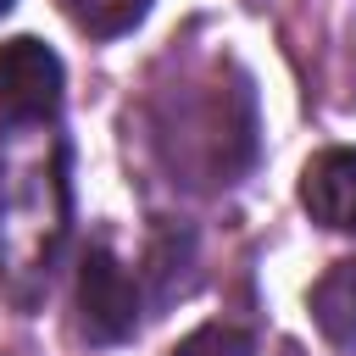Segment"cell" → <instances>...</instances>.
<instances>
[{
	"mask_svg": "<svg viewBox=\"0 0 356 356\" xmlns=\"http://www.w3.org/2000/svg\"><path fill=\"white\" fill-rule=\"evenodd\" d=\"M172 356H256V345H250V334L234 328V323H206V328H195L189 339H178Z\"/></svg>",
	"mask_w": 356,
	"mask_h": 356,
	"instance_id": "7",
	"label": "cell"
},
{
	"mask_svg": "<svg viewBox=\"0 0 356 356\" xmlns=\"http://www.w3.org/2000/svg\"><path fill=\"white\" fill-rule=\"evenodd\" d=\"M61 56L39 39H6L0 44V117L6 122H50L61 111Z\"/></svg>",
	"mask_w": 356,
	"mask_h": 356,
	"instance_id": "3",
	"label": "cell"
},
{
	"mask_svg": "<svg viewBox=\"0 0 356 356\" xmlns=\"http://www.w3.org/2000/svg\"><path fill=\"white\" fill-rule=\"evenodd\" d=\"M72 217L67 145L44 122L0 128V284L17 306L50 289L61 239Z\"/></svg>",
	"mask_w": 356,
	"mask_h": 356,
	"instance_id": "1",
	"label": "cell"
},
{
	"mask_svg": "<svg viewBox=\"0 0 356 356\" xmlns=\"http://www.w3.org/2000/svg\"><path fill=\"white\" fill-rule=\"evenodd\" d=\"M6 11H11V0H0V17H6Z\"/></svg>",
	"mask_w": 356,
	"mask_h": 356,
	"instance_id": "8",
	"label": "cell"
},
{
	"mask_svg": "<svg viewBox=\"0 0 356 356\" xmlns=\"http://www.w3.org/2000/svg\"><path fill=\"white\" fill-rule=\"evenodd\" d=\"M312 317L328 345H356V261H334L312 289Z\"/></svg>",
	"mask_w": 356,
	"mask_h": 356,
	"instance_id": "5",
	"label": "cell"
},
{
	"mask_svg": "<svg viewBox=\"0 0 356 356\" xmlns=\"http://www.w3.org/2000/svg\"><path fill=\"white\" fill-rule=\"evenodd\" d=\"M61 11H67L83 33L111 39V33H128V28L150 11V0H61Z\"/></svg>",
	"mask_w": 356,
	"mask_h": 356,
	"instance_id": "6",
	"label": "cell"
},
{
	"mask_svg": "<svg viewBox=\"0 0 356 356\" xmlns=\"http://www.w3.org/2000/svg\"><path fill=\"white\" fill-rule=\"evenodd\" d=\"M300 206L323 228H356V150H323L300 172Z\"/></svg>",
	"mask_w": 356,
	"mask_h": 356,
	"instance_id": "4",
	"label": "cell"
},
{
	"mask_svg": "<svg viewBox=\"0 0 356 356\" xmlns=\"http://www.w3.org/2000/svg\"><path fill=\"white\" fill-rule=\"evenodd\" d=\"M134 317H139V295H134V278L122 273V261L95 239L78 261V328L89 345H117L134 334Z\"/></svg>",
	"mask_w": 356,
	"mask_h": 356,
	"instance_id": "2",
	"label": "cell"
}]
</instances>
